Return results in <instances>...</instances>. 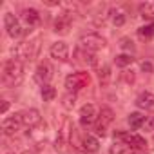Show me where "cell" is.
<instances>
[{"mask_svg":"<svg viewBox=\"0 0 154 154\" xmlns=\"http://www.w3.org/2000/svg\"><path fill=\"white\" fill-rule=\"evenodd\" d=\"M22 118H20V112L18 114H15V116H11V118H6L4 120V123H2V131H4V134L6 136H15L20 129H22Z\"/></svg>","mask_w":154,"mask_h":154,"instance_id":"obj_9","label":"cell"},{"mask_svg":"<svg viewBox=\"0 0 154 154\" xmlns=\"http://www.w3.org/2000/svg\"><path fill=\"white\" fill-rule=\"evenodd\" d=\"M80 147L85 152H96L100 149V143H98V140L93 134H84L82 136V141H80Z\"/></svg>","mask_w":154,"mask_h":154,"instance_id":"obj_13","label":"cell"},{"mask_svg":"<svg viewBox=\"0 0 154 154\" xmlns=\"http://www.w3.org/2000/svg\"><path fill=\"white\" fill-rule=\"evenodd\" d=\"M143 131H154V116H147L143 125H141Z\"/></svg>","mask_w":154,"mask_h":154,"instance_id":"obj_26","label":"cell"},{"mask_svg":"<svg viewBox=\"0 0 154 154\" xmlns=\"http://www.w3.org/2000/svg\"><path fill=\"white\" fill-rule=\"evenodd\" d=\"M49 53H51V56H53L54 60L65 62V60L69 58V45H67L65 42H54V44L51 45Z\"/></svg>","mask_w":154,"mask_h":154,"instance_id":"obj_11","label":"cell"},{"mask_svg":"<svg viewBox=\"0 0 154 154\" xmlns=\"http://www.w3.org/2000/svg\"><path fill=\"white\" fill-rule=\"evenodd\" d=\"M114 62H116L118 67H125V65H131V63L134 62V58H132L131 54H125V53H123V54H118V56L114 58Z\"/></svg>","mask_w":154,"mask_h":154,"instance_id":"obj_23","label":"cell"},{"mask_svg":"<svg viewBox=\"0 0 154 154\" xmlns=\"http://www.w3.org/2000/svg\"><path fill=\"white\" fill-rule=\"evenodd\" d=\"M69 27H71V17H69V15H60V17L54 20V31H56V33L65 35V33L69 31Z\"/></svg>","mask_w":154,"mask_h":154,"instance_id":"obj_16","label":"cell"},{"mask_svg":"<svg viewBox=\"0 0 154 154\" xmlns=\"http://www.w3.org/2000/svg\"><path fill=\"white\" fill-rule=\"evenodd\" d=\"M112 24L114 26H123L125 24V15L122 13V11H112Z\"/></svg>","mask_w":154,"mask_h":154,"instance_id":"obj_25","label":"cell"},{"mask_svg":"<svg viewBox=\"0 0 154 154\" xmlns=\"http://www.w3.org/2000/svg\"><path fill=\"white\" fill-rule=\"evenodd\" d=\"M38 53H40V38L38 36L26 40L15 47V56L18 62H31L38 56Z\"/></svg>","mask_w":154,"mask_h":154,"instance_id":"obj_2","label":"cell"},{"mask_svg":"<svg viewBox=\"0 0 154 154\" xmlns=\"http://www.w3.org/2000/svg\"><path fill=\"white\" fill-rule=\"evenodd\" d=\"M141 67H143V71H150V63H149V62H143Z\"/></svg>","mask_w":154,"mask_h":154,"instance_id":"obj_30","label":"cell"},{"mask_svg":"<svg viewBox=\"0 0 154 154\" xmlns=\"http://www.w3.org/2000/svg\"><path fill=\"white\" fill-rule=\"evenodd\" d=\"M138 35H140L141 38H154V22H150V24H147V26L140 27Z\"/></svg>","mask_w":154,"mask_h":154,"instance_id":"obj_22","label":"cell"},{"mask_svg":"<svg viewBox=\"0 0 154 154\" xmlns=\"http://www.w3.org/2000/svg\"><path fill=\"white\" fill-rule=\"evenodd\" d=\"M96 120H98L96 107H94L93 103H85V105L80 109V123H82L84 127H89V125H93Z\"/></svg>","mask_w":154,"mask_h":154,"instance_id":"obj_8","label":"cell"},{"mask_svg":"<svg viewBox=\"0 0 154 154\" xmlns=\"http://www.w3.org/2000/svg\"><path fill=\"white\" fill-rule=\"evenodd\" d=\"M123 49H131V51H134V45H132V42L129 40V38H122V44H120Z\"/></svg>","mask_w":154,"mask_h":154,"instance_id":"obj_28","label":"cell"},{"mask_svg":"<svg viewBox=\"0 0 154 154\" xmlns=\"http://www.w3.org/2000/svg\"><path fill=\"white\" fill-rule=\"evenodd\" d=\"M4 26H6V31H8V35H9L11 38H20L22 33H24V29H22V26H20V20H18L13 13H6V17H4Z\"/></svg>","mask_w":154,"mask_h":154,"instance_id":"obj_7","label":"cell"},{"mask_svg":"<svg viewBox=\"0 0 154 154\" xmlns=\"http://www.w3.org/2000/svg\"><path fill=\"white\" fill-rule=\"evenodd\" d=\"M8 109H9V103L4 100V102H2V114H6V112H8Z\"/></svg>","mask_w":154,"mask_h":154,"instance_id":"obj_29","label":"cell"},{"mask_svg":"<svg viewBox=\"0 0 154 154\" xmlns=\"http://www.w3.org/2000/svg\"><path fill=\"white\" fill-rule=\"evenodd\" d=\"M53 78V69L49 63H40L35 72V80L42 85H49V80Z\"/></svg>","mask_w":154,"mask_h":154,"instance_id":"obj_12","label":"cell"},{"mask_svg":"<svg viewBox=\"0 0 154 154\" xmlns=\"http://www.w3.org/2000/svg\"><path fill=\"white\" fill-rule=\"evenodd\" d=\"M20 118H22V123H24L26 127H29V129L40 125V122H42L40 112H38L36 109H26V111H22V112H20Z\"/></svg>","mask_w":154,"mask_h":154,"instance_id":"obj_10","label":"cell"},{"mask_svg":"<svg viewBox=\"0 0 154 154\" xmlns=\"http://www.w3.org/2000/svg\"><path fill=\"white\" fill-rule=\"evenodd\" d=\"M132 147H129L125 141H120V140H114V143L111 145L109 149V154H132Z\"/></svg>","mask_w":154,"mask_h":154,"instance_id":"obj_17","label":"cell"},{"mask_svg":"<svg viewBox=\"0 0 154 154\" xmlns=\"http://www.w3.org/2000/svg\"><path fill=\"white\" fill-rule=\"evenodd\" d=\"M80 47L89 51V53H94V51H100L105 47V38H102L100 35L96 33H89V35H84L80 38Z\"/></svg>","mask_w":154,"mask_h":154,"instance_id":"obj_4","label":"cell"},{"mask_svg":"<svg viewBox=\"0 0 154 154\" xmlns=\"http://www.w3.org/2000/svg\"><path fill=\"white\" fill-rule=\"evenodd\" d=\"M89 82H91L89 72H85V71H78V72L69 74L67 78H65V87H67L69 93H78V91H82L84 87H87Z\"/></svg>","mask_w":154,"mask_h":154,"instance_id":"obj_3","label":"cell"},{"mask_svg":"<svg viewBox=\"0 0 154 154\" xmlns=\"http://www.w3.org/2000/svg\"><path fill=\"white\" fill-rule=\"evenodd\" d=\"M62 105H63L65 109H72V107L76 105V94H74V93H67V94L62 98Z\"/></svg>","mask_w":154,"mask_h":154,"instance_id":"obj_24","label":"cell"},{"mask_svg":"<svg viewBox=\"0 0 154 154\" xmlns=\"http://www.w3.org/2000/svg\"><path fill=\"white\" fill-rule=\"evenodd\" d=\"M112 118H114V114H112V111L109 109V107H102L100 109V112H98V120H96V125H94V132H96V136H105L107 134V127H109V123L112 122Z\"/></svg>","mask_w":154,"mask_h":154,"instance_id":"obj_5","label":"cell"},{"mask_svg":"<svg viewBox=\"0 0 154 154\" xmlns=\"http://www.w3.org/2000/svg\"><path fill=\"white\" fill-rule=\"evenodd\" d=\"M24 78V65L22 62H18L17 58L15 60H8L4 63V69H2V82L4 85L8 87H15L22 82Z\"/></svg>","mask_w":154,"mask_h":154,"instance_id":"obj_1","label":"cell"},{"mask_svg":"<svg viewBox=\"0 0 154 154\" xmlns=\"http://www.w3.org/2000/svg\"><path fill=\"white\" fill-rule=\"evenodd\" d=\"M114 140L125 141L129 147H132V149H136V150H141V149H145V145H147L145 138H141L140 134H134V132H114Z\"/></svg>","mask_w":154,"mask_h":154,"instance_id":"obj_6","label":"cell"},{"mask_svg":"<svg viewBox=\"0 0 154 154\" xmlns=\"http://www.w3.org/2000/svg\"><path fill=\"white\" fill-rule=\"evenodd\" d=\"M109 76H111V69L105 65V67L100 71V82H102V84H107V82H109Z\"/></svg>","mask_w":154,"mask_h":154,"instance_id":"obj_27","label":"cell"},{"mask_svg":"<svg viewBox=\"0 0 154 154\" xmlns=\"http://www.w3.org/2000/svg\"><path fill=\"white\" fill-rule=\"evenodd\" d=\"M136 105L140 109H154V94L152 93H141L138 98H136Z\"/></svg>","mask_w":154,"mask_h":154,"instance_id":"obj_14","label":"cell"},{"mask_svg":"<svg viewBox=\"0 0 154 154\" xmlns=\"http://www.w3.org/2000/svg\"><path fill=\"white\" fill-rule=\"evenodd\" d=\"M74 56L78 58L80 63H87V65H94V63H96V56H94V53H89V51H85V49H82V47L76 49Z\"/></svg>","mask_w":154,"mask_h":154,"instance_id":"obj_15","label":"cell"},{"mask_svg":"<svg viewBox=\"0 0 154 154\" xmlns=\"http://www.w3.org/2000/svg\"><path fill=\"white\" fill-rule=\"evenodd\" d=\"M140 15L145 20H154V4H141L140 6Z\"/></svg>","mask_w":154,"mask_h":154,"instance_id":"obj_20","label":"cell"},{"mask_svg":"<svg viewBox=\"0 0 154 154\" xmlns=\"http://www.w3.org/2000/svg\"><path fill=\"white\" fill-rule=\"evenodd\" d=\"M20 18H22L29 27H31V26H36V24L40 22V15H38V11H36V9H24Z\"/></svg>","mask_w":154,"mask_h":154,"instance_id":"obj_18","label":"cell"},{"mask_svg":"<svg viewBox=\"0 0 154 154\" xmlns=\"http://www.w3.org/2000/svg\"><path fill=\"white\" fill-rule=\"evenodd\" d=\"M143 154H154V150H147V152H143Z\"/></svg>","mask_w":154,"mask_h":154,"instance_id":"obj_31","label":"cell"},{"mask_svg":"<svg viewBox=\"0 0 154 154\" xmlns=\"http://www.w3.org/2000/svg\"><path fill=\"white\" fill-rule=\"evenodd\" d=\"M145 118H147V116H143L141 112H132V114H129V120H127V122H129V125H131L132 129H141Z\"/></svg>","mask_w":154,"mask_h":154,"instance_id":"obj_19","label":"cell"},{"mask_svg":"<svg viewBox=\"0 0 154 154\" xmlns=\"http://www.w3.org/2000/svg\"><path fill=\"white\" fill-rule=\"evenodd\" d=\"M56 96V89L51 87V85H42V98L44 102H53Z\"/></svg>","mask_w":154,"mask_h":154,"instance_id":"obj_21","label":"cell"}]
</instances>
